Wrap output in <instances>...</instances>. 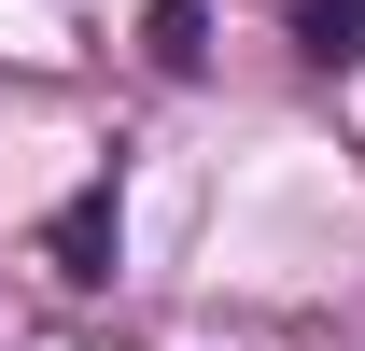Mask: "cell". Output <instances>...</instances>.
<instances>
[{"instance_id": "obj_1", "label": "cell", "mask_w": 365, "mask_h": 351, "mask_svg": "<svg viewBox=\"0 0 365 351\" xmlns=\"http://www.w3.org/2000/svg\"><path fill=\"white\" fill-rule=\"evenodd\" d=\"M113 239H127V211H113V183H85V197H71V211L43 225L56 281H113Z\"/></svg>"}, {"instance_id": "obj_2", "label": "cell", "mask_w": 365, "mask_h": 351, "mask_svg": "<svg viewBox=\"0 0 365 351\" xmlns=\"http://www.w3.org/2000/svg\"><path fill=\"white\" fill-rule=\"evenodd\" d=\"M281 29H295L309 71H351V56H365V0H281Z\"/></svg>"}, {"instance_id": "obj_3", "label": "cell", "mask_w": 365, "mask_h": 351, "mask_svg": "<svg viewBox=\"0 0 365 351\" xmlns=\"http://www.w3.org/2000/svg\"><path fill=\"white\" fill-rule=\"evenodd\" d=\"M197 56H211L197 43V0H155V71H197Z\"/></svg>"}]
</instances>
